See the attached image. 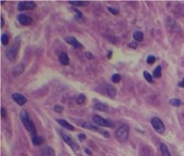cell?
Listing matches in <instances>:
<instances>
[{
	"mask_svg": "<svg viewBox=\"0 0 184 156\" xmlns=\"http://www.w3.org/2000/svg\"><path fill=\"white\" fill-rule=\"evenodd\" d=\"M85 56H86L87 59H92V58H93V56H92V53H91V52H86V53H85Z\"/></svg>",
	"mask_w": 184,
	"mask_h": 156,
	"instance_id": "e575fe53",
	"label": "cell"
},
{
	"mask_svg": "<svg viewBox=\"0 0 184 156\" xmlns=\"http://www.w3.org/2000/svg\"><path fill=\"white\" fill-rule=\"evenodd\" d=\"M41 155L42 156H54L55 153H54V150L51 146H45L41 152Z\"/></svg>",
	"mask_w": 184,
	"mask_h": 156,
	"instance_id": "7c38bea8",
	"label": "cell"
},
{
	"mask_svg": "<svg viewBox=\"0 0 184 156\" xmlns=\"http://www.w3.org/2000/svg\"><path fill=\"white\" fill-rule=\"evenodd\" d=\"M160 150H161V153H162L163 156H171V154L169 152V149L167 147V145L165 143L160 144Z\"/></svg>",
	"mask_w": 184,
	"mask_h": 156,
	"instance_id": "2e32d148",
	"label": "cell"
},
{
	"mask_svg": "<svg viewBox=\"0 0 184 156\" xmlns=\"http://www.w3.org/2000/svg\"><path fill=\"white\" fill-rule=\"evenodd\" d=\"M22 71H23V66H22L21 64H19L17 67H16V68L14 69V73H13V75H14V76H17V75L21 74V73H22Z\"/></svg>",
	"mask_w": 184,
	"mask_h": 156,
	"instance_id": "603a6c76",
	"label": "cell"
},
{
	"mask_svg": "<svg viewBox=\"0 0 184 156\" xmlns=\"http://www.w3.org/2000/svg\"><path fill=\"white\" fill-rule=\"evenodd\" d=\"M129 47L130 48H133V49H135L137 47V44L135 43V42H131V43H129Z\"/></svg>",
	"mask_w": 184,
	"mask_h": 156,
	"instance_id": "1f68e13d",
	"label": "cell"
},
{
	"mask_svg": "<svg viewBox=\"0 0 184 156\" xmlns=\"http://www.w3.org/2000/svg\"><path fill=\"white\" fill-rule=\"evenodd\" d=\"M19 47H20V37L17 36V37H16L15 40H14L13 44L6 49V51H5L6 58L9 59L10 61H14V60L16 59V57H17Z\"/></svg>",
	"mask_w": 184,
	"mask_h": 156,
	"instance_id": "6da1fadb",
	"label": "cell"
},
{
	"mask_svg": "<svg viewBox=\"0 0 184 156\" xmlns=\"http://www.w3.org/2000/svg\"><path fill=\"white\" fill-rule=\"evenodd\" d=\"M94 109H96V110H98V111H108L109 110V107L108 105L106 104H103V103H96L94 105Z\"/></svg>",
	"mask_w": 184,
	"mask_h": 156,
	"instance_id": "9a60e30c",
	"label": "cell"
},
{
	"mask_svg": "<svg viewBox=\"0 0 184 156\" xmlns=\"http://www.w3.org/2000/svg\"><path fill=\"white\" fill-rule=\"evenodd\" d=\"M84 102H85V95H84V94L78 95V97H77V104L81 105V104H83Z\"/></svg>",
	"mask_w": 184,
	"mask_h": 156,
	"instance_id": "d4e9b609",
	"label": "cell"
},
{
	"mask_svg": "<svg viewBox=\"0 0 184 156\" xmlns=\"http://www.w3.org/2000/svg\"><path fill=\"white\" fill-rule=\"evenodd\" d=\"M85 152H86V154H89V155H91V154H92V152H91L89 149H85Z\"/></svg>",
	"mask_w": 184,
	"mask_h": 156,
	"instance_id": "74e56055",
	"label": "cell"
},
{
	"mask_svg": "<svg viewBox=\"0 0 184 156\" xmlns=\"http://www.w3.org/2000/svg\"><path fill=\"white\" fill-rule=\"evenodd\" d=\"M93 121L95 124H97L99 126H107V127H113V122L110 121V120H107L104 118H102L100 115H94L93 116Z\"/></svg>",
	"mask_w": 184,
	"mask_h": 156,
	"instance_id": "52a82bcc",
	"label": "cell"
},
{
	"mask_svg": "<svg viewBox=\"0 0 184 156\" xmlns=\"http://www.w3.org/2000/svg\"><path fill=\"white\" fill-rule=\"evenodd\" d=\"M59 131H60V135H61L62 139L64 140V142H66V143H67L74 151H78V150L80 149V147H79V144H78V143L75 141V140L67 134V132H65L64 130H59Z\"/></svg>",
	"mask_w": 184,
	"mask_h": 156,
	"instance_id": "277c9868",
	"label": "cell"
},
{
	"mask_svg": "<svg viewBox=\"0 0 184 156\" xmlns=\"http://www.w3.org/2000/svg\"><path fill=\"white\" fill-rule=\"evenodd\" d=\"M78 137H79V139H80V140H84V139L86 138V136H85L84 134H80Z\"/></svg>",
	"mask_w": 184,
	"mask_h": 156,
	"instance_id": "836d02e7",
	"label": "cell"
},
{
	"mask_svg": "<svg viewBox=\"0 0 184 156\" xmlns=\"http://www.w3.org/2000/svg\"><path fill=\"white\" fill-rule=\"evenodd\" d=\"M151 125L153 126V128L159 132V134H163L165 131V125L163 121L157 118V116H154V118L151 119Z\"/></svg>",
	"mask_w": 184,
	"mask_h": 156,
	"instance_id": "8992f818",
	"label": "cell"
},
{
	"mask_svg": "<svg viewBox=\"0 0 184 156\" xmlns=\"http://www.w3.org/2000/svg\"><path fill=\"white\" fill-rule=\"evenodd\" d=\"M59 61L60 63L63 65H68L69 64V58H68V54L66 52H62L59 57Z\"/></svg>",
	"mask_w": 184,
	"mask_h": 156,
	"instance_id": "5bb4252c",
	"label": "cell"
},
{
	"mask_svg": "<svg viewBox=\"0 0 184 156\" xmlns=\"http://www.w3.org/2000/svg\"><path fill=\"white\" fill-rule=\"evenodd\" d=\"M73 12L76 14V19H80L82 17V13L80 12L79 10H77V9H75V7H73Z\"/></svg>",
	"mask_w": 184,
	"mask_h": 156,
	"instance_id": "f1b7e54d",
	"label": "cell"
},
{
	"mask_svg": "<svg viewBox=\"0 0 184 156\" xmlns=\"http://www.w3.org/2000/svg\"><path fill=\"white\" fill-rule=\"evenodd\" d=\"M32 142H33V144L35 145H39V144H42L44 142V139L42 137H39V136H32Z\"/></svg>",
	"mask_w": 184,
	"mask_h": 156,
	"instance_id": "ac0fdd59",
	"label": "cell"
},
{
	"mask_svg": "<svg viewBox=\"0 0 184 156\" xmlns=\"http://www.w3.org/2000/svg\"><path fill=\"white\" fill-rule=\"evenodd\" d=\"M108 10L112 13V14H114V15H118L119 14V12H118V10H116V9H113V7H111V6H109L108 7Z\"/></svg>",
	"mask_w": 184,
	"mask_h": 156,
	"instance_id": "f546056e",
	"label": "cell"
},
{
	"mask_svg": "<svg viewBox=\"0 0 184 156\" xmlns=\"http://www.w3.org/2000/svg\"><path fill=\"white\" fill-rule=\"evenodd\" d=\"M3 25H4V19H3V17L1 16V28L3 27Z\"/></svg>",
	"mask_w": 184,
	"mask_h": 156,
	"instance_id": "8d00e7d4",
	"label": "cell"
},
{
	"mask_svg": "<svg viewBox=\"0 0 184 156\" xmlns=\"http://www.w3.org/2000/svg\"><path fill=\"white\" fill-rule=\"evenodd\" d=\"M57 122L60 124L61 126H63L64 128H66V129H68V130H74V129H75V127H74L73 125H71V124H69L67 121L63 120V119H58Z\"/></svg>",
	"mask_w": 184,
	"mask_h": 156,
	"instance_id": "4fadbf2b",
	"label": "cell"
},
{
	"mask_svg": "<svg viewBox=\"0 0 184 156\" xmlns=\"http://www.w3.org/2000/svg\"><path fill=\"white\" fill-rule=\"evenodd\" d=\"M129 131H130L129 126L128 125H121V126H119L117 128V130L115 131V137L120 142H124L128 139V137H129Z\"/></svg>",
	"mask_w": 184,
	"mask_h": 156,
	"instance_id": "3957f363",
	"label": "cell"
},
{
	"mask_svg": "<svg viewBox=\"0 0 184 156\" xmlns=\"http://www.w3.org/2000/svg\"><path fill=\"white\" fill-rule=\"evenodd\" d=\"M12 98H13V100H15V102L17 103L19 106H22V105H25V104L27 103V98L23 96V95L19 94V93H14V94L12 95Z\"/></svg>",
	"mask_w": 184,
	"mask_h": 156,
	"instance_id": "30bf717a",
	"label": "cell"
},
{
	"mask_svg": "<svg viewBox=\"0 0 184 156\" xmlns=\"http://www.w3.org/2000/svg\"><path fill=\"white\" fill-rule=\"evenodd\" d=\"M5 115H6V111H5V109L2 107L1 108V116H2V118H4Z\"/></svg>",
	"mask_w": 184,
	"mask_h": 156,
	"instance_id": "d6a6232c",
	"label": "cell"
},
{
	"mask_svg": "<svg viewBox=\"0 0 184 156\" xmlns=\"http://www.w3.org/2000/svg\"><path fill=\"white\" fill-rule=\"evenodd\" d=\"M65 41H66L68 44H70L71 46H74L75 48H82V44L80 43L76 37H74V36H67V37L65 38Z\"/></svg>",
	"mask_w": 184,
	"mask_h": 156,
	"instance_id": "8fae6325",
	"label": "cell"
},
{
	"mask_svg": "<svg viewBox=\"0 0 184 156\" xmlns=\"http://www.w3.org/2000/svg\"><path fill=\"white\" fill-rule=\"evenodd\" d=\"M144 77H145V79H146L148 82H150V83H152V82H153V78H152V76H151V75L149 74V72L144 71Z\"/></svg>",
	"mask_w": 184,
	"mask_h": 156,
	"instance_id": "7402d4cb",
	"label": "cell"
},
{
	"mask_svg": "<svg viewBox=\"0 0 184 156\" xmlns=\"http://www.w3.org/2000/svg\"><path fill=\"white\" fill-rule=\"evenodd\" d=\"M169 104H170L171 106H174V107H180L183 103H182V100H180V99H178V98H172V99L169 100Z\"/></svg>",
	"mask_w": 184,
	"mask_h": 156,
	"instance_id": "d6986e66",
	"label": "cell"
},
{
	"mask_svg": "<svg viewBox=\"0 0 184 156\" xmlns=\"http://www.w3.org/2000/svg\"><path fill=\"white\" fill-rule=\"evenodd\" d=\"M133 37L135 38L136 41H143V38H144V34L143 32H141V31H135V32L133 33Z\"/></svg>",
	"mask_w": 184,
	"mask_h": 156,
	"instance_id": "ffe728a7",
	"label": "cell"
},
{
	"mask_svg": "<svg viewBox=\"0 0 184 156\" xmlns=\"http://www.w3.org/2000/svg\"><path fill=\"white\" fill-rule=\"evenodd\" d=\"M108 57H109V58H111V57H112V50H110V51H109V54H108Z\"/></svg>",
	"mask_w": 184,
	"mask_h": 156,
	"instance_id": "f35d334b",
	"label": "cell"
},
{
	"mask_svg": "<svg viewBox=\"0 0 184 156\" xmlns=\"http://www.w3.org/2000/svg\"><path fill=\"white\" fill-rule=\"evenodd\" d=\"M120 79H121V77H120V75H118V74H114L113 76H112V80H113V82H115V83L119 82Z\"/></svg>",
	"mask_w": 184,
	"mask_h": 156,
	"instance_id": "4316f807",
	"label": "cell"
},
{
	"mask_svg": "<svg viewBox=\"0 0 184 156\" xmlns=\"http://www.w3.org/2000/svg\"><path fill=\"white\" fill-rule=\"evenodd\" d=\"M82 126H83L84 128L91 129V130H93V131H96V132H99V134L103 135V136H104V137H107V138H109V137H110V134H109L108 131L103 130L102 128H100V127H99V125H97V124H95V123L83 122V123H82Z\"/></svg>",
	"mask_w": 184,
	"mask_h": 156,
	"instance_id": "5b68a950",
	"label": "cell"
},
{
	"mask_svg": "<svg viewBox=\"0 0 184 156\" xmlns=\"http://www.w3.org/2000/svg\"><path fill=\"white\" fill-rule=\"evenodd\" d=\"M17 20L19 21V24L23 25V26H28L32 22V18L28 15H25V14H19L17 16Z\"/></svg>",
	"mask_w": 184,
	"mask_h": 156,
	"instance_id": "9c48e42d",
	"label": "cell"
},
{
	"mask_svg": "<svg viewBox=\"0 0 184 156\" xmlns=\"http://www.w3.org/2000/svg\"><path fill=\"white\" fill-rule=\"evenodd\" d=\"M179 87H181V88H184V78L182 79V81H180V82H179Z\"/></svg>",
	"mask_w": 184,
	"mask_h": 156,
	"instance_id": "d590c367",
	"label": "cell"
},
{
	"mask_svg": "<svg viewBox=\"0 0 184 156\" xmlns=\"http://www.w3.org/2000/svg\"><path fill=\"white\" fill-rule=\"evenodd\" d=\"M106 90H107V94H108L110 97H114V96L116 95V90H115V88L113 87V85L107 84Z\"/></svg>",
	"mask_w": 184,
	"mask_h": 156,
	"instance_id": "e0dca14e",
	"label": "cell"
},
{
	"mask_svg": "<svg viewBox=\"0 0 184 156\" xmlns=\"http://www.w3.org/2000/svg\"><path fill=\"white\" fill-rule=\"evenodd\" d=\"M20 120L23 124V126L26 127V129L31 132L32 136H35L36 135V128H35V125L34 123L32 122L30 119H29V115H28V112L26 110H21L20 111Z\"/></svg>",
	"mask_w": 184,
	"mask_h": 156,
	"instance_id": "7a4b0ae2",
	"label": "cell"
},
{
	"mask_svg": "<svg viewBox=\"0 0 184 156\" xmlns=\"http://www.w3.org/2000/svg\"><path fill=\"white\" fill-rule=\"evenodd\" d=\"M1 43L3 45H7V44H9V35H7V34H2L1 35Z\"/></svg>",
	"mask_w": 184,
	"mask_h": 156,
	"instance_id": "484cf974",
	"label": "cell"
},
{
	"mask_svg": "<svg viewBox=\"0 0 184 156\" xmlns=\"http://www.w3.org/2000/svg\"><path fill=\"white\" fill-rule=\"evenodd\" d=\"M161 71H162V68H161V66H157V67H155L154 68V71H153V77H155V78H160L161 77Z\"/></svg>",
	"mask_w": 184,
	"mask_h": 156,
	"instance_id": "cb8c5ba5",
	"label": "cell"
},
{
	"mask_svg": "<svg viewBox=\"0 0 184 156\" xmlns=\"http://www.w3.org/2000/svg\"><path fill=\"white\" fill-rule=\"evenodd\" d=\"M62 110H63V107H62V106H60V105H57V106L54 107V111H55V112L61 113V112H62Z\"/></svg>",
	"mask_w": 184,
	"mask_h": 156,
	"instance_id": "4dcf8cb0",
	"label": "cell"
},
{
	"mask_svg": "<svg viewBox=\"0 0 184 156\" xmlns=\"http://www.w3.org/2000/svg\"><path fill=\"white\" fill-rule=\"evenodd\" d=\"M155 60H156V58L154 56H148L147 57V63L148 64H153L155 62Z\"/></svg>",
	"mask_w": 184,
	"mask_h": 156,
	"instance_id": "83f0119b",
	"label": "cell"
},
{
	"mask_svg": "<svg viewBox=\"0 0 184 156\" xmlns=\"http://www.w3.org/2000/svg\"><path fill=\"white\" fill-rule=\"evenodd\" d=\"M36 7V3L34 1H20L17 5V9L19 11H25V10H33Z\"/></svg>",
	"mask_w": 184,
	"mask_h": 156,
	"instance_id": "ba28073f",
	"label": "cell"
},
{
	"mask_svg": "<svg viewBox=\"0 0 184 156\" xmlns=\"http://www.w3.org/2000/svg\"><path fill=\"white\" fill-rule=\"evenodd\" d=\"M69 3L75 6H85L89 1H69Z\"/></svg>",
	"mask_w": 184,
	"mask_h": 156,
	"instance_id": "44dd1931",
	"label": "cell"
}]
</instances>
